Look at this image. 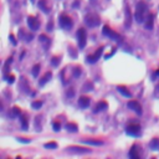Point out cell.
I'll return each mask as SVG.
<instances>
[{"mask_svg": "<svg viewBox=\"0 0 159 159\" xmlns=\"http://www.w3.org/2000/svg\"><path fill=\"white\" fill-rule=\"evenodd\" d=\"M148 16V6L144 1H139L137 4L136 8V14H134V18H136L137 22L139 24H144L145 19Z\"/></svg>", "mask_w": 159, "mask_h": 159, "instance_id": "1", "label": "cell"}, {"mask_svg": "<svg viewBox=\"0 0 159 159\" xmlns=\"http://www.w3.org/2000/svg\"><path fill=\"white\" fill-rule=\"evenodd\" d=\"M102 32H103L104 36L110 38L111 40H116V41H119V40H121V35H119V34H117L116 31H113V30L111 29L108 25H104V26H103Z\"/></svg>", "mask_w": 159, "mask_h": 159, "instance_id": "2", "label": "cell"}, {"mask_svg": "<svg viewBox=\"0 0 159 159\" xmlns=\"http://www.w3.org/2000/svg\"><path fill=\"white\" fill-rule=\"evenodd\" d=\"M84 22H86L90 28H96L97 25H100V16L96 14H90L84 18Z\"/></svg>", "mask_w": 159, "mask_h": 159, "instance_id": "3", "label": "cell"}, {"mask_svg": "<svg viewBox=\"0 0 159 159\" xmlns=\"http://www.w3.org/2000/svg\"><path fill=\"white\" fill-rule=\"evenodd\" d=\"M77 41H79V47L80 49H83L86 46V42H87V34H86V30L84 29H80L77 31Z\"/></svg>", "mask_w": 159, "mask_h": 159, "instance_id": "4", "label": "cell"}, {"mask_svg": "<svg viewBox=\"0 0 159 159\" xmlns=\"http://www.w3.org/2000/svg\"><path fill=\"white\" fill-rule=\"evenodd\" d=\"M72 25H73V22H72V19L70 18V16H67V15H61L60 16V26L62 29H71L72 28Z\"/></svg>", "mask_w": 159, "mask_h": 159, "instance_id": "5", "label": "cell"}, {"mask_svg": "<svg viewBox=\"0 0 159 159\" xmlns=\"http://www.w3.org/2000/svg\"><path fill=\"white\" fill-rule=\"evenodd\" d=\"M127 134H129L132 137H138L141 134V126L139 124H129L127 127Z\"/></svg>", "mask_w": 159, "mask_h": 159, "instance_id": "6", "label": "cell"}, {"mask_svg": "<svg viewBox=\"0 0 159 159\" xmlns=\"http://www.w3.org/2000/svg\"><path fill=\"white\" fill-rule=\"evenodd\" d=\"M102 52H103V46H101L100 49H97V51L93 53V55H90V56H87V59L86 61L88 63H94V62H97V61L100 60V57L101 55H102Z\"/></svg>", "mask_w": 159, "mask_h": 159, "instance_id": "7", "label": "cell"}, {"mask_svg": "<svg viewBox=\"0 0 159 159\" xmlns=\"http://www.w3.org/2000/svg\"><path fill=\"white\" fill-rule=\"evenodd\" d=\"M28 25H29L30 30L36 31V30L39 29V26H40V22H39V20L36 19L35 16H29L28 18Z\"/></svg>", "mask_w": 159, "mask_h": 159, "instance_id": "8", "label": "cell"}, {"mask_svg": "<svg viewBox=\"0 0 159 159\" xmlns=\"http://www.w3.org/2000/svg\"><path fill=\"white\" fill-rule=\"evenodd\" d=\"M67 152L70 153H76V154H86V153H91V149H87V148H82V147H69L67 148Z\"/></svg>", "mask_w": 159, "mask_h": 159, "instance_id": "9", "label": "cell"}, {"mask_svg": "<svg viewBox=\"0 0 159 159\" xmlns=\"http://www.w3.org/2000/svg\"><path fill=\"white\" fill-rule=\"evenodd\" d=\"M127 106H128V108H129V110L134 111L136 113H138V114L142 113V107H141V104L138 103L137 101H129Z\"/></svg>", "mask_w": 159, "mask_h": 159, "instance_id": "10", "label": "cell"}, {"mask_svg": "<svg viewBox=\"0 0 159 159\" xmlns=\"http://www.w3.org/2000/svg\"><path fill=\"white\" fill-rule=\"evenodd\" d=\"M132 24V16H131V11L128 9V6L126 8V11H124V28L128 29Z\"/></svg>", "mask_w": 159, "mask_h": 159, "instance_id": "11", "label": "cell"}, {"mask_svg": "<svg viewBox=\"0 0 159 159\" xmlns=\"http://www.w3.org/2000/svg\"><path fill=\"white\" fill-rule=\"evenodd\" d=\"M153 22H154V16H153V14H148L147 19H145V21H144L145 29H148V30L153 29Z\"/></svg>", "mask_w": 159, "mask_h": 159, "instance_id": "12", "label": "cell"}, {"mask_svg": "<svg viewBox=\"0 0 159 159\" xmlns=\"http://www.w3.org/2000/svg\"><path fill=\"white\" fill-rule=\"evenodd\" d=\"M51 79H52V72H46L45 75H44L41 79H40V81H39L40 86H44V84H46Z\"/></svg>", "mask_w": 159, "mask_h": 159, "instance_id": "13", "label": "cell"}, {"mask_svg": "<svg viewBox=\"0 0 159 159\" xmlns=\"http://www.w3.org/2000/svg\"><path fill=\"white\" fill-rule=\"evenodd\" d=\"M90 103H91V100L88 98V97H86V96L80 97V100H79V104H80V107L86 108V107H88V106H90Z\"/></svg>", "mask_w": 159, "mask_h": 159, "instance_id": "14", "label": "cell"}, {"mask_svg": "<svg viewBox=\"0 0 159 159\" xmlns=\"http://www.w3.org/2000/svg\"><path fill=\"white\" fill-rule=\"evenodd\" d=\"M117 90H118V92H119L122 96H124V97H132V93L129 92V90L127 88V87H124V86H117Z\"/></svg>", "mask_w": 159, "mask_h": 159, "instance_id": "15", "label": "cell"}, {"mask_svg": "<svg viewBox=\"0 0 159 159\" xmlns=\"http://www.w3.org/2000/svg\"><path fill=\"white\" fill-rule=\"evenodd\" d=\"M20 122H21V127L24 131H28L29 128V123H28V116L25 113L24 114H20Z\"/></svg>", "mask_w": 159, "mask_h": 159, "instance_id": "16", "label": "cell"}, {"mask_svg": "<svg viewBox=\"0 0 159 159\" xmlns=\"http://www.w3.org/2000/svg\"><path fill=\"white\" fill-rule=\"evenodd\" d=\"M103 110H107V102H104V101H101L96 104V107H94V113L100 112V111H103Z\"/></svg>", "mask_w": 159, "mask_h": 159, "instance_id": "17", "label": "cell"}, {"mask_svg": "<svg viewBox=\"0 0 159 159\" xmlns=\"http://www.w3.org/2000/svg\"><path fill=\"white\" fill-rule=\"evenodd\" d=\"M149 147L152 150H159V138H153L149 143Z\"/></svg>", "mask_w": 159, "mask_h": 159, "instance_id": "18", "label": "cell"}, {"mask_svg": "<svg viewBox=\"0 0 159 159\" xmlns=\"http://www.w3.org/2000/svg\"><path fill=\"white\" fill-rule=\"evenodd\" d=\"M83 143L86 144H91V145H102L103 142L100 139H82Z\"/></svg>", "mask_w": 159, "mask_h": 159, "instance_id": "19", "label": "cell"}, {"mask_svg": "<svg viewBox=\"0 0 159 159\" xmlns=\"http://www.w3.org/2000/svg\"><path fill=\"white\" fill-rule=\"evenodd\" d=\"M20 114H21V110H20L19 107H13L11 108V112H10V117L11 118H16V117H20Z\"/></svg>", "mask_w": 159, "mask_h": 159, "instance_id": "20", "label": "cell"}, {"mask_svg": "<svg viewBox=\"0 0 159 159\" xmlns=\"http://www.w3.org/2000/svg\"><path fill=\"white\" fill-rule=\"evenodd\" d=\"M39 40H40V42H41V44H44V47H45V49H47V47H49V45H50V39L47 38L46 35H40Z\"/></svg>", "mask_w": 159, "mask_h": 159, "instance_id": "21", "label": "cell"}, {"mask_svg": "<svg viewBox=\"0 0 159 159\" xmlns=\"http://www.w3.org/2000/svg\"><path fill=\"white\" fill-rule=\"evenodd\" d=\"M81 73H82V69H81L80 66H75L72 70V76L75 77V79H79L81 76Z\"/></svg>", "mask_w": 159, "mask_h": 159, "instance_id": "22", "label": "cell"}, {"mask_svg": "<svg viewBox=\"0 0 159 159\" xmlns=\"http://www.w3.org/2000/svg\"><path fill=\"white\" fill-rule=\"evenodd\" d=\"M129 158H133V159H139V154L137 153V147L133 145L132 149L129 150Z\"/></svg>", "mask_w": 159, "mask_h": 159, "instance_id": "23", "label": "cell"}, {"mask_svg": "<svg viewBox=\"0 0 159 159\" xmlns=\"http://www.w3.org/2000/svg\"><path fill=\"white\" fill-rule=\"evenodd\" d=\"M66 129L69 132H72V133H75V132H77V129H79V127H77L76 123H67L66 124Z\"/></svg>", "mask_w": 159, "mask_h": 159, "instance_id": "24", "label": "cell"}, {"mask_svg": "<svg viewBox=\"0 0 159 159\" xmlns=\"http://www.w3.org/2000/svg\"><path fill=\"white\" fill-rule=\"evenodd\" d=\"M82 90L84 91V92H90V91H93V83L90 82V81H87V82L83 84Z\"/></svg>", "mask_w": 159, "mask_h": 159, "instance_id": "25", "label": "cell"}, {"mask_svg": "<svg viewBox=\"0 0 159 159\" xmlns=\"http://www.w3.org/2000/svg\"><path fill=\"white\" fill-rule=\"evenodd\" d=\"M39 8L41 9L42 11L45 13V14H47V13H49V8L46 6V1H45V0H40V1H39Z\"/></svg>", "mask_w": 159, "mask_h": 159, "instance_id": "26", "label": "cell"}, {"mask_svg": "<svg viewBox=\"0 0 159 159\" xmlns=\"http://www.w3.org/2000/svg\"><path fill=\"white\" fill-rule=\"evenodd\" d=\"M39 72H40V65H35V66L32 67V70H31L32 76L34 77H38L39 76Z\"/></svg>", "mask_w": 159, "mask_h": 159, "instance_id": "27", "label": "cell"}, {"mask_svg": "<svg viewBox=\"0 0 159 159\" xmlns=\"http://www.w3.org/2000/svg\"><path fill=\"white\" fill-rule=\"evenodd\" d=\"M45 148H47V149H56V148H57V143H56V142H49V143L45 144Z\"/></svg>", "mask_w": 159, "mask_h": 159, "instance_id": "28", "label": "cell"}, {"mask_svg": "<svg viewBox=\"0 0 159 159\" xmlns=\"http://www.w3.org/2000/svg\"><path fill=\"white\" fill-rule=\"evenodd\" d=\"M11 62H13V59H11V57H9V59L6 60L5 65H4V73H5V75H6V72L9 71V66L11 65Z\"/></svg>", "mask_w": 159, "mask_h": 159, "instance_id": "29", "label": "cell"}, {"mask_svg": "<svg viewBox=\"0 0 159 159\" xmlns=\"http://www.w3.org/2000/svg\"><path fill=\"white\" fill-rule=\"evenodd\" d=\"M4 79L8 83H14L15 81V76L14 75H4Z\"/></svg>", "mask_w": 159, "mask_h": 159, "instance_id": "30", "label": "cell"}, {"mask_svg": "<svg viewBox=\"0 0 159 159\" xmlns=\"http://www.w3.org/2000/svg\"><path fill=\"white\" fill-rule=\"evenodd\" d=\"M31 106H32L34 110H40L41 106H42V102L41 101H34V102L31 103Z\"/></svg>", "mask_w": 159, "mask_h": 159, "instance_id": "31", "label": "cell"}, {"mask_svg": "<svg viewBox=\"0 0 159 159\" xmlns=\"http://www.w3.org/2000/svg\"><path fill=\"white\" fill-rule=\"evenodd\" d=\"M51 63H52V66H59V63H60V57H57V56H53L52 57V60H51Z\"/></svg>", "mask_w": 159, "mask_h": 159, "instance_id": "32", "label": "cell"}, {"mask_svg": "<svg viewBox=\"0 0 159 159\" xmlns=\"http://www.w3.org/2000/svg\"><path fill=\"white\" fill-rule=\"evenodd\" d=\"M16 139H18V142H20V143H26V144L31 142L30 138H22V137H19V138H16Z\"/></svg>", "mask_w": 159, "mask_h": 159, "instance_id": "33", "label": "cell"}, {"mask_svg": "<svg viewBox=\"0 0 159 159\" xmlns=\"http://www.w3.org/2000/svg\"><path fill=\"white\" fill-rule=\"evenodd\" d=\"M52 128H53V131H55V132H59L61 129V124L59 123V122H53Z\"/></svg>", "mask_w": 159, "mask_h": 159, "instance_id": "34", "label": "cell"}, {"mask_svg": "<svg viewBox=\"0 0 159 159\" xmlns=\"http://www.w3.org/2000/svg\"><path fill=\"white\" fill-rule=\"evenodd\" d=\"M9 40H10V41H11V44H13V45H14V46H16V44H18V42H16V40H15V36L13 35V34H10V36H9Z\"/></svg>", "mask_w": 159, "mask_h": 159, "instance_id": "35", "label": "cell"}, {"mask_svg": "<svg viewBox=\"0 0 159 159\" xmlns=\"http://www.w3.org/2000/svg\"><path fill=\"white\" fill-rule=\"evenodd\" d=\"M73 94H75V91H73V88H69V90H67V92H66L67 97H72Z\"/></svg>", "mask_w": 159, "mask_h": 159, "instance_id": "36", "label": "cell"}, {"mask_svg": "<svg viewBox=\"0 0 159 159\" xmlns=\"http://www.w3.org/2000/svg\"><path fill=\"white\" fill-rule=\"evenodd\" d=\"M154 97L159 98V84H158L157 87H155V90H154Z\"/></svg>", "mask_w": 159, "mask_h": 159, "instance_id": "37", "label": "cell"}, {"mask_svg": "<svg viewBox=\"0 0 159 159\" xmlns=\"http://www.w3.org/2000/svg\"><path fill=\"white\" fill-rule=\"evenodd\" d=\"M69 52L72 55V57H76V52L73 51V47H69Z\"/></svg>", "mask_w": 159, "mask_h": 159, "instance_id": "38", "label": "cell"}, {"mask_svg": "<svg viewBox=\"0 0 159 159\" xmlns=\"http://www.w3.org/2000/svg\"><path fill=\"white\" fill-rule=\"evenodd\" d=\"M52 30V22H49L47 24V31H51Z\"/></svg>", "mask_w": 159, "mask_h": 159, "instance_id": "39", "label": "cell"}, {"mask_svg": "<svg viewBox=\"0 0 159 159\" xmlns=\"http://www.w3.org/2000/svg\"><path fill=\"white\" fill-rule=\"evenodd\" d=\"M158 76H159V69H158L157 71H155V73L153 75V79H155V77H158Z\"/></svg>", "mask_w": 159, "mask_h": 159, "instance_id": "40", "label": "cell"}]
</instances>
